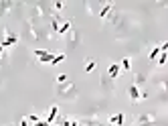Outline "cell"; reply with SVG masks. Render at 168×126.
Here are the masks:
<instances>
[{"label": "cell", "mask_w": 168, "mask_h": 126, "mask_svg": "<svg viewBox=\"0 0 168 126\" xmlns=\"http://www.w3.org/2000/svg\"><path fill=\"white\" fill-rule=\"evenodd\" d=\"M14 43H18V37H16L12 31H8V29H6V39L0 43V47H4V49H6V47H12Z\"/></svg>", "instance_id": "1"}, {"label": "cell", "mask_w": 168, "mask_h": 126, "mask_svg": "<svg viewBox=\"0 0 168 126\" xmlns=\"http://www.w3.org/2000/svg\"><path fill=\"white\" fill-rule=\"evenodd\" d=\"M128 94H130V100H132V102H138V100H142V92L138 90V85H136V84H132V85H130Z\"/></svg>", "instance_id": "2"}, {"label": "cell", "mask_w": 168, "mask_h": 126, "mask_svg": "<svg viewBox=\"0 0 168 126\" xmlns=\"http://www.w3.org/2000/svg\"><path fill=\"white\" fill-rule=\"evenodd\" d=\"M107 73H109V75H107L109 79H115V77L120 75V63H111V65H109V71H107Z\"/></svg>", "instance_id": "3"}, {"label": "cell", "mask_w": 168, "mask_h": 126, "mask_svg": "<svg viewBox=\"0 0 168 126\" xmlns=\"http://www.w3.org/2000/svg\"><path fill=\"white\" fill-rule=\"evenodd\" d=\"M57 114H59V106H53V108H51V112H49V116H47V120H45V122H47V124H51L55 118H57Z\"/></svg>", "instance_id": "4"}, {"label": "cell", "mask_w": 168, "mask_h": 126, "mask_svg": "<svg viewBox=\"0 0 168 126\" xmlns=\"http://www.w3.org/2000/svg\"><path fill=\"white\" fill-rule=\"evenodd\" d=\"M69 31H71V20H65V23L59 27V31H57V35H67Z\"/></svg>", "instance_id": "5"}, {"label": "cell", "mask_w": 168, "mask_h": 126, "mask_svg": "<svg viewBox=\"0 0 168 126\" xmlns=\"http://www.w3.org/2000/svg\"><path fill=\"white\" fill-rule=\"evenodd\" d=\"M160 53H162V43H160L158 47H154V49H152V53H150V61H156V57H158ZM164 53H166V51H164Z\"/></svg>", "instance_id": "6"}, {"label": "cell", "mask_w": 168, "mask_h": 126, "mask_svg": "<svg viewBox=\"0 0 168 126\" xmlns=\"http://www.w3.org/2000/svg\"><path fill=\"white\" fill-rule=\"evenodd\" d=\"M53 57H55V55L47 51V53L43 55V57H38V63H43V65H45V63H53Z\"/></svg>", "instance_id": "7"}, {"label": "cell", "mask_w": 168, "mask_h": 126, "mask_svg": "<svg viewBox=\"0 0 168 126\" xmlns=\"http://www.w3.org/2000/svg\"><path fill=\"white\" fill-rule=\"evenodd\" d=\"M111 8H114V4H111V2H109V4H105V6H103L101 10H99V16H101V19H105V16L111 12Z\"/></svg>", "instance_id": "8"}, {"label": "cell", "mask_w": 168, "mask_h": 126, "mask_svg": "<svg viewBox=\"0 0 168 126\" xmlns=\"http://www.w3.org/2000/svg\"><path fill=\"white\" fill-rule=\"evenodd\" d=\"M109 122H111V124L122 126V124H124V114H115V116H111V118H109Z\"/></svg>", "instance_id": "9"}, {"label": "cell", "mask_w": 168, "mask_h": 126, "mask_svg": "<svg viewBox=\"0 0 168 126\" xmlns=\"http://www.w3.org/2000/svg\"><path fill=\"white\" fill-rule=\"evenodd\" d=\"M63 59H65V53H59V55H55V57H53V63H51V65H59V63L63 61Z\"/></svg>", "instance_id": "10"}, {"label": "cell", "mask_w": 168, "mask_h": 126, "mask_svg": "<svg viewBox=\"0 0 168 126\" xmlns=\"http://www.w3.org/2000/svg\"><path fill=\"white\" fill-rule=\"evenodd\" d=\"M158 65H160V67H162V65H164L166 63V53H164V51H162V53L160 55H158V61H156Z\"/></svg>", "instance_id": "11"}, {"label": "cell", "mask_w": 168, "mask_h": 126, "mask_svg": "<svg viewBox=\"0 0 168 126\" xmlns=\"http://www.w3.org/2000/svg\"><path fill=\"white\" fill-rule=\"evenodd\" d=\"M122 69H124V71H130V59H122Z\"/></svg>", "instance_id": "12"}, {"label": "cell", "mask_w": 168, "mask_h": 126, "mask_svg": "<svg viewBox=\"0 0 168 126\" xmlns=\"http://www.w3.org/2000/svg\"><path fill=\"white\" fill-rule=\"evenodd\" d=\"M67 81V73H59L57 75V84H65Z\"/></svg>", "instance_id": "13"}, {"label": "cell", "mask_w": 168, "mask_h": 126, "mask_svg": "<svg viewBox=\"0 0 168 126\" xmlns=\"http://www.w3.org/2000/svg\"><path fill=\"white\" fill-rule=\"evenodd\" d=\"M27 120H28V122H33V124H37V122H38V116H37V114H28Z\"/></svg>", "instance_id": "14"}, {"label": "cell", "mask_w": 168, "mask_h": 126, "mask_svg": "<svg viewBox=\"0 0 168 126\" xmlns=\"http://www.w3.org/2000/svg\"><path fill=\"white\" fill-rule=\"evenodd\" d=\"M93 67H95V61H93V59H89V63L85 65V71H93Z\"/></svg>", "instance_id": "15"}, {"label": "cell", "mask_w": 168, "mask_h": 126, "mask_svg": "<svg viewBox=\"0 0 168 126\" xmlns=\"http://www.w3.org/2000/svg\"><path fill=\"white\" fill-rule=\"evenodd\" d=\"M47 51L45 49H34V55H37V57H43V55H45Z\"/></svg>", "instance_id": "16"}, {"label": "cell", "mask_w": 168, "mask_h": 126, "mask_svg": "<svg viewBox=\"0 0 168 126\" xmlns=\"http://www.w3.org/2000/svg\"><path fill=\"white\" fill-rule=\"evenodd\" d=\"M20 126H28V120H27V118H23V122H20Z\"/></svg>", "instance_id": "17"}]
</instances>
